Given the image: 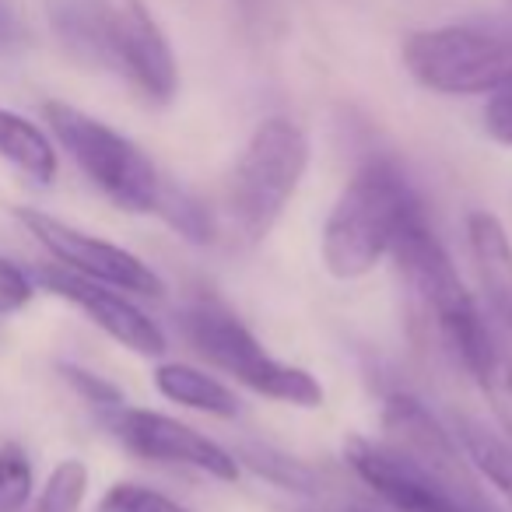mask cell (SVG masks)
<instances>
[{
  "mask_svg": "<svg viewBox=\"0 0 512 512\" xmlns=\"http://www.w3.org/2000/svg\"><path fill=\"white\" fill-rule=\"evenodd\" d=\"M60 46L81 64L123 78L151 106H169L179 67L144 0H46Z\"/></svg>",
  "mask_w": 512,
  "mask_h": 512,
  "instance_id": "1",
  "label": "cell"
},
{
  "mask_svg": "<svg viewBox=\"0 0 512 512\" xmlns=\"http://www.w3.org/2000/svg\"><path fill=\"white\" fill-rule=\"evenodd\" d=\"M390 256L439 351L453 358L463 372H474L491 341V320L481 313L474 295L463 288L460 271L435 235L425 204L404 218Z\"/></svg>",
  "mask_w": 512,
  "mask_h": 512,
  "instance_id": "2",
  "label": "cell"
},
{
  "mask_svg": "<svg viewBox=\"0 0 512 512\" xmlns=\"http://www.w3.org/2000/svg\"><path fill=\"white\" fill-rule=\"evenodd\" d=\"M425 200L393 158H369L355 169L327 214L320 235L323 264L334 278L355 281L379 267L404 218Z\"/></svg>",
  "mask_w": 512,
  "mask_h": 512,
  "instance_id": "3",
  "label": "cell"
},
{
  "mask_svg": "<svg viewBox=\"0 0 512 512\" xmlns=\"http://www.w3.org/2000/svg\"><path fill=\"white\" fill-rule=\"evenodd\" d=\"M309 169V137L288 116L256 123L221 190V225L239 246L274 232Z\"/></svg>",
  "mask_w": 512,
  "mask_h": 512,
  "instance_id": "4",
  "label": "cell"
},
{
  "mask_svg": "<svg viewBox=\"0 0 512 512\" xmlns=\"http://www.w3.org/2000/svg\"><path fill=\"white\" fill-rule=\"evenodd\" d=\"M179 330H183L186 344L207 365L232 376L246 390L278 400V404L306 407V411L323 407L327 393H323L320 379L309 369L274 358L260 344V337L239 320V313L228 309L221 299H214V295H200V299L186 302L179 309Z\"/></svg>",
  "mask_w": 512,
  "mask_h": 512,
  "instance_id": "5",
  "label": "cell"
},
{
  "mask_svg": "<svg viewBox=\"0 0 512 512\" xmlns=\"http://www.w3.org/2000/svg\"><path fill=\"white\" fill-rule=\"evenodd\" d=\"M407 74L435 95H495L512 88V25H439L400 46Z\"/></svg>",
  "mask_w": 512,
  "mask_h": 512,
  "instance_id": "6",
  "label": "cell"
},
{
  "mask_svg": "<svg viewBox=\"0 0 512 512\" xmlns=\"http://www.w3.org/2000/svg\"><path fill=\"white\" fill-rule=\"evenodd\" d=\"M43 116L50 123L60 148L74 158L81 172L99 186L120 211L127 214H155L162 190L169 179L158 165L137 148L130 137L113 130L109 123L88 116L85 109L67 102H46Z\"/></svg>",
  "mask_w": 512,
  "mask_h": 512,
  "instance_id": "7",
  "label": "cell"
},
{
  "mask_svg": "<svg viewBox=\"0 0 512 512\" xmlns=\"http://www.w3.org/2000/svg\"><path fill=\"white\" fill-rule=\"evenodd\" d=\"M344 460L393 512H498L481 491L477 474H442L383 439L351 435L344 439Z\"/></svg>",
  "mask_w": 512,
  "mask_h": 512,
  "instance_id": "8",
  "label": "cell"
},
{
  "mask_svg": "<svg viewBox=\"0 0 512 512\" xmlns=\"http://www.w3.org/2000/svg\"><path fill=\"white\" fill-rule=\"evenodd\" d=\"M99 421L116 435L127 453L141 456L148 463H169V467H190L214 481H235L239 460L228 453L221 442L207 439L204 432L169 418V414L148 411V407H130L127 400L99 414Z\"/></svg>",
  "mask_w": 512,
  "mask_h": 512,
  "instance_id": "9",
  "label": "cell"
},
{
  "mask_svg": "<svg viewBox=\"0 0 512 512\" xmlns=\"http://www.w3.org/2000/svg\"><path fill=\"white\" fill-rule=\"evenodd\" d=\"M15 218L29 228V235H36L39 246L50 249L57 264L71 267L85 278L113 285L130 295H148V299H158L165 292L162 278L144 264L141 256L116 246V242L81 232V228L67 225V221L53 218L46 211H36V207H15Z\"/></svg>",
  "mask_w": 512,
  "mask_h": 512,
  "instance_id": "10",
  "label": "cell"
},
{
  "mask_svg": "<svg viewBox=\"0 0 512 512\" xmlns=\"http://www.w3.org/2000/svg\"><path fill=\"white\" fill-rule=\"evenodd\" d=\"M32 281H36L43 292L78 306L102 334H109L116 344H123V348L134 351V355L158 358L169 348L165 330L158 327L144 309H137L134 302L127 299V292H120V288L92 281L64 264H39L36 271H32Z\"/></svg>",
  "mask_w": 512,
  "mask_h": 512,
  "instance_id": "11",
  "label": "cell"
},
{
  "mask_svg": "<svg viewBox=\"0 0 512 512\" xmlns=\"http://www.w3.org/2000/svg\"><path fill=\"white\" fill-rule=\"evenodd\" d=\"M383 432L386 446L400 449L404 456L425 463V467L442 470V474H474L456 435L411 393H390L386 397Z\"/></svg>",
  "mask_w": 512,
  "mask_h": 512,
  "instance_id": "12",
  "label": "cell"
},
{
  "mask_svg": "<svg viewBox=\"0 0 512 512\" xmlns=\"http://www.w3.org/2000/svg\"><path fill=\"white\" fill-rule=\"evenodd\" d=\"M467 249L474 260L488 316L502 334L512 337V239L491 211L467 214Z\"/></svg>",
  "mask_w": 512,
  "mask_h": 512,
  "instance_id": "13",
  "label": "cell"
},
{
  "mask_svg": "<svg viewBox=\"0 0 512 512\" xmlns=\"http://www.w3.org/2000/svg\"><path fill=\"white\" fill-rule=\"evenodd\" d=\"M155 390L172 404H183L190 411L211 414V418H239V397L221 379L207 376L204 369L186 362H165L155 369Z\"/></svg>",
  "mask_w": 512,
  "mask_h": 512,
  "instance_id": "14",
  "label": "cell"
},
{
  "mask_svg": "<svg viewBox=\"0 0 512 512\" xmlns=\"http://www.w3.org/2000/svg\"><path fill=\"white\" fill-rule=\"evenodd\" d=\"M453 435H456V442H460L467 463L474 467V474L481 477V481H488L512 509V439L509 435L491 432L488 425H481V421H474V418H456Z\"/></svg>",
  "mask_w": 512,
  "mask_h": 512,
  "instance_id": "15",
  "label": "cell"
},
{
  "mask_svg": "<svg viewBox=\"0 0 512 512\" xmlns=\"http://www.w3.org/2000/svg\"><path fill=\"white\" fill-rule=\"evenodd\" d=\"M0 158L36 183H53V176H57L53 141L36 123L11 113V109H0Z\"/></svg>",
  "mask_w": 512,
  "mask_h": 512,
  "instance_id": "16",
  "label": "cell"
},
{
  "mask_svg": "<svg viewBox=\"0 0 512 512\" xmlns=\"http://www.w3.org/2000/svg\"><path fill=\"white\" fill-rule=\"evenodd\" d=\"M477 379V386L488 397L491 411H495L498 425L505 428V435L512 439V337L491 323V341L484 348L477 369L470 372Z\"/></svg>",
  "mask_w": 512,
  "mask_h": 512,
  "instance_id": "17",
  "label": "cell"
},
{
  "mask_svg": "<svg viewBox=\"0 0 512 512\" xmlns=\"http://www.w3.org/2000/svg\"><path fill=\"white\" fill-rule=\"evenodd\" d=\"M235 460L239 467H249L256 477H264L267 484L281 491H299V495H316L320 481H316V470L309 463L295 460V456L281 453L274 446H260V442H239L235 449Z\"/></svg>",
  "mask_w": 512,
  "mask_h": 512,
  "instance_id": "18",
  "label": "cell"
},
{
  "mask_svg": "<svg viewBox=\"0 0 512 512\" xmlns=\"http://www.w3.org/2000/svg\"><path fill=\"white\" fill-rule=\"evenodd\" d=\"M155 214L193 246H207V242L218 239V214H211L190 190L176 183H165Z\"/></svg>",
  "mask_w": 512,
  "mask_h": 512,
  "instance_id": "19",
  "label": "cell"
},
{
  "mask_svg": "<svg viewBox=\"0 0 512 512\" xmlns=\"http://www.w3.org/2000/svg\"><path fill=\"white\" fill-rule=\"evenodd\" d=\"M88 491V467L81 460H64L50 474L39 498L22 512H78Z\"/></svg>",
  "mask_w": 512,
  "mask_h": 512,
  "instance_id": "20",
  "label": "cell"
},
{
  "mask_svg": "<svg viewBox=\"0 0 512 512\" xmlns=\"http://www.w3.org/2000/svg\"><path fill=\"white\" fill-rule=\"evenodd\" d=\"M32 498V463L18 442L0 446V512H22Z\"/></svg>",
  "mask_w": 512,
  "mask_h": 512,
  "instance_id": "21",
  "label": "cell"
},
{
  "mask_svg": "<svg viewBox=\"0 0 512 512\" xmlns=\"http://www.w3.org/2000/svg\"><path fill=\"white\" fill-rule=\"evenodd\" d=\"M99 512H193L183 502L162 495V491L148 488V484L120 481L102 495Z\"/></svg>",
  "mask_w": 512,
  "mask_h": 512,
  "instance_id": "22",
  "label": "cell"
},
{
  "mask_svg": "<svg viewBox=\"0 0 512 512\" xmlns=\"http://www.w3.org/2000/svg\"><path fill=\"white\" fill-rule=\"evenodd\" d=\"M36 295V281L25 274L18 264H11L8 256H0V316H11L25 309Z\"/></svg>",
  "mask_w": 512,
  "mask_h": 512,
  "instance_id": "23",
  "label": "cell"
},
{
  "mask_svg": "<svg viewBox=\"0 0 512 512\" xmlns=\"http://www.w3.org/2000/svg\"><path fill=\"white\" fill-rule=\"evenodd\" d=\"M60 372H64L67 383H71L74 390H78L81 397H85L88 404H92L95 414H102V411H109V407L123 404V393L116 390L113 383H106V379L92 376V372L78 369V365H60Z\"/></svg>",
  "mask_w": 512,
  "mask_h": 512,
  "instance_id": "24",
  "label": "cell"
},
{
  "mask_svg": "<svg viewBox=\"0 0 512 512\" xmlns=\"http://www.w3.org/2000/svg\"><path fill=\"white\" fill-rule=\"evenodd\" d=\"M481 123L491 141L502 144V148H512V88H502V92L488 95Z\"/></svg>",
  "mask_w": 512,
  "mask_h": 512,
  "instance_id": "25",
  "label": "cell"
},
{
  "mask_svg": "<svg viewBox=\"0 0 512 512\" xmlns=\"http://www.w3.org/2000/svg\"><path fill=\"white\" fill-rule=\"evenodd\" d=\"M355 512H365V509H355Z\"/></svg>",
  "mask_w": 512,
  "mask_h": 512,
  "instance_id": "26",
  "label": "cell"
}]
</instances>
